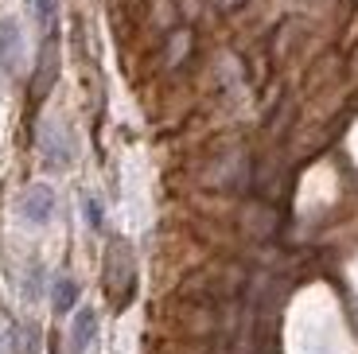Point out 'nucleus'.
Returning <instances> with one entry per match:
<instances>
[{
  "label": "nucleus",
  "instance_id": "f03ea898",
  "mask_svg": "<svg viewBox=\"0 0 358 354\" xmlns=\"http://www.w3.org/2000/svg\"><path fill=\"white\" fill-rule=\"evenodd\" d=\"M20 214H24V222H31V226H47L55 214V191L47 183H31L24 191V199H20Z\"/></svg>",
  "mask_w": 358,
  "mask_h": 354
},
{
  "label": "nucleus",
  "instance_id": "423d86ee",
  "mask_svg": "<svg viewBox=\"0 0 358 354\" xmlns=\"http://www.w3.org/2000/svg\"><path fill=\"white\" fill-rule=\"evenodd\" d=\"M31 12H36L43 36L55 39V24H59V0H31Z\"/></svg>",
  "mask_w": 358,
  "mask_h": 354
},
{
  "label": "nucleus",
  "instance_id": "20e7f679",
  "mask_svg": "<svg viewBox=\"0 0 358 354\" xmlns=\"http://www.w3.org/2000/svg\"><path fill=\"white\" fill-rule=\"evenodd\" d=\"M98 339V311L94 308H78L71 323V354H86Z\"/></svg>",
  "mask_w": 358,
  "mask_h": 354
},
{
  "label": "nucleus",
  "instance_id": "39448f33",
  "mask_svg": "<svg viewBox=\"0 0 358 354\" xmlns=\"http://www.w3.org/2000/svg\"><path fill=\"white\" fill-rule=\"evenodd\" d=\"M78 281H71V276H59L51 288V308L59 311V316H66V311H74V304H78Z\"/></svg>",
  "mask_w": 358,
  "mask_h": 354
},
{
  "label": "nucleus",
  "instance_id": "f257e3e1",
  "mask_svg": "<svg viewBox=\"0 0 358 354\" xmlns=\"http://www.w3.org/2000/svg\"><path fill=\"white\" fill-rule=\"evenodd\" d=\"M106 292L113 300V308H125L136 292V261L125 241H113L106 253Z\"/></svg>",
  "mask_w": 358,
  "mask_h": 354
},
{
  "label": "nucleus",
  "instance_id": "0eeeda50",
  "mask_svg": "<svg viewBox=\"0 0 358 354\" xmlns=\"http://www.w3.org/2000/svg\"><path fill=\"white\" fill-rule=\"evenodd\" d=\"M82 206H86V222L94 226V230H101V203L94 195H86V199H82Z\"/></svg>",
  "mask_w": 358,
  "mask_h": 354
},
{
  "label": "nucleus",
  "instance_id": "7ed1b4c3",
  "mask_svg": "<svg viewBox=\"0 0 358 354\" xmlns=\"http://www.w3.org/2000/svg\"><path fill=\"white\" fill-rule=\"evenodd\" d=\"M20 47H24V39H20V24L16 20H0V74H4V78L16 74Z\"/></svg>",
  "mask_w": 358,
  "mask_h": 354
}]
</instances>
